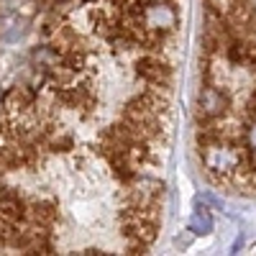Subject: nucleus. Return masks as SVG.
<instances>
[{"label": "nucleus", "instance_id": "1", "mask_svg": "<svg viewBox=\"0 0 256 256\" xmlns=\"http://www.w3.org/2000/svg\"><path fill=\"white\" fill-rule=\"evenodd\" d=\"M202 148V164L205 169H210L212 174H220V177H230L244 162V152L246 146H236L226 138H216V141H208L200 146Z\"/></svg>", "mask_w": 256, "mask_h": 256}, {"label": "nucleus", "instance_id": "2", "mask_svg": "<svg viewBox=\"0 0 256 256\" xmlns=\"http://www.w3.org/2000/svg\"><path fill=\"white\" fill-rule=\"evenodd\" d=\"M141 20L148 31L169 36L180 24V13L172 0H146L141 10Z\"/></svg>", "mask_w": 256, "mask_h": 256}, {"label": "nucleus", "instance_id": "3", "mask_svg": "<svg viewBox=\"0 0 256 256\" xmlns=\"http://www.w3.org/2000/svg\"><path fill=\"white\" fill-rule=\"evenodd\" d=\"M228 110V95L216 88V84H205L198 95V118L205 120H216Z\"/></svg>", "mask_w": 256, "mask_h": 256}, {"label": "nucleus", "instance_id": "4", "mask_svg": "<svg viewBox=\"0 0 256 256\" xmlns=\"http://www.w3.org/2000/svg\"><path fill=\"white\" fill-rule=\"evenodd\" d=\"M190 230L195 233V236H208V233H212V228H216V223H212V216H210V210L198 202V210L190 216Z\"/></svg>", "mask_w": 256, "mask_h": 256}, {"label": "nucleus", "instance_id": "5", "mask_svg": "<svg viewBox=\"0 0 256 256\" xmlns=\"http://www.w3.org/2000/svg\"><path fill=\"white\" fill-rule=\"evenodd\" d=\"M244 141H246V148H248V152L256 154V120L244 131Z\"/></svg>", "mask_w": 256, "mask_h": 256}, {"label": "nucleus", "instance_id": "6", "mask_svg": "<svg viewBox=\"0 0 256 256\" xmlns=\"http://www.w3.org/2000/svg\"><path fill=\"white\" fill-rule=\"evenodd\" d=\"M198 202H202V205H212L216 210H223V200H220L218 195H212V192H202Z\"/></svg>", "mask_w": 256, "mask_h": 256}, {"label": "nucleus", "instance_id": "7", "mask_svg": "<svg viewBox=\"0 0 256 256\" xmlns=\"http://www.w3.org/2000/svg\"><path fill=\"white\" fill-rule=\"evenodd\" d=\"M248 10H251L254 18H256V0H248Z\"/></svg>", "mask_w": 256, "mask_h": 256}, {"label": "nucleus", "instance_id": "8", "mask_svg": "<svg viewBox=\"0 0 256 256\" xmlns=\"http://www.w3.org/2000/svg\"><path fill=\"white\" fill-rule=\"evenodd\" d=\"M251 113H254V116H256V105H254V108H251Z\"/></svg>", "mask_w": 256, "mask_h": 256}]
</instances>
